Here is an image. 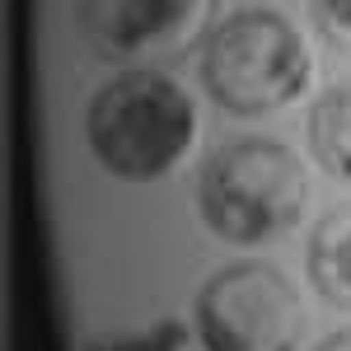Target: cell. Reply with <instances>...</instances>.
I'll return each mask as SVG.
<instances>
[{
    "mask_svg": "<svg viewBox=\"0 0 351 351\" xmlns=\"http://www.w3.org/2000/svg\"><path fill=\"white\" fill-rule=\"evenodd\" d=\"M197 104L160 71L112 75L84 112V141L94 160L122 183H155L192 150Z\"/></svg>",
    "mask_w": 351,
    "mask_h": 351,
    "instance_id": "cell-1",
    "label": "cell"
},
{
    "mask_svg": "<svg viewBox=\"0 0 351 351\" xmlns=\"http://www.w3.org/2000/svg\"><path fill=\"white\" fill-rule=\"evenodd\" d=\"M309 202V178L295 150L271 136H234L197 178V211L225 243H271L291 234Z\"/></svg>",
    "mask_w": 351,
    "mask_h": 351,
    "instance_id": "cell-2",
    "label": "cell"
},
{
    "mask_svg": "<svg viewBox=\"0 0 351 351\" xmlns=\"http://www.w3.org/2000/svg\"><path fill=\"white\" fill-rule=\"evenodd\" d=\"M314 56L300 28L276 10H234L202 47V84L225 112L263 117L309 89Z\"/></svg>",
    "mask_w": 351,
    "mask_h": 351,
    "instance_id": "cell-3",
    "label": "cell"
},
{
    "mask_svg": "<svg viewBox=\"0 0 351 351\" xmlns=\"http://www.w3.org/2000/svg\"><path fill=\"white\" fill-rule=\"evenodd\" d=\"M197 337L206 351H295L304 304L271 263H230L197 291Z\"/></svg>",
    "mask_w": 351,
    "mask_h": 351,
    "instance_id": "cell-4",
    "label": "cell"
},
{
    "mask_svg": "<svg viewBox=\"0 0 351 351\" xmlns=\"http://www.w3.org/2000/svg\"><path fill=\"white\" fill-rule=\"evenodd\" d=\"M202 0H75L84 43L108 61L178 47L197 28Z\"/></svg>",
    "mask_w": 351,
    "mask_h": 351,
    "instance_id": "cell-5",
    "label": "cell"
},
{
    "mask_svg": "<svg viewBox=\"0 0 351 351\" xmlns=\"http://www.w3.org/2000/svg\"><path fill=\"white\" fill-rule=\"evenodd\" d=\"M309 281L319 300L337 304V309H351V202L347 206H332L314 234H309Z\"/></svg>",
    "mask_w": 351,
    "mask_h": 351,
    "instance_id": "cell-6",
    "label": "cell"
},
{
    "mask_svg": "<svg viewBox=\"0 0 351 351\" xmlns=\"http://www.w3.org/2000/svg\"><path fill=\"white\" fill-rule=\"evenodd\" d=\"M304 136H309V150H314L319 169L351 183V80L319 94V104L309 108Z\"/></svg>",
    "mask_w": 351,
    "mask_h": 351,
    "instance_id": "cell-7",
    "label": "cell"
},
{
    "mask_svg": "<svg viewBox=\"0 0 351 351\" xmlns=\"http://www.w3.org/2000/svg\"><path fill=\"white\" fill-rule=\"evenodd\" d=\"M183 342H188L183 324L164 319V324L145 328V332H117V337H108V342H99L89 351H183Z\"/></svg>",
    "mask_w": 351,
    "mask_h": 351,
    "instance_id": "cell-8",
    "label": "cell"
},
{
    "mask_svg": "<svg viewBox=\"0 0 351 351\" xmlns=\"http://www.w3.org/2000/svg\"><path fill=\"white\" fill-rule=\"evenodd\" d=\"M309 14L332 47L351 52V0H309Z\"/></svg>",
    "mask_w": 351,
    "mask_h": 351,
    "instance_id": "cell-9",
    "label": "cell"
},
{
    "mask_svg": "<svg viewBox=\"0 0 351 351\" xmlns=\"http://www.w3.org/2000/svg\"><path fill=\"white\" fill-rule=\"evenodd\" d=\"M319 351H351V328H337L332 337H324V342H319Z\"/></svg>",
    "mask_w": 351,
    "mask_h": 351,
    "instance_id": "cell-10",
    "label": "cell"
}]
</instances>
